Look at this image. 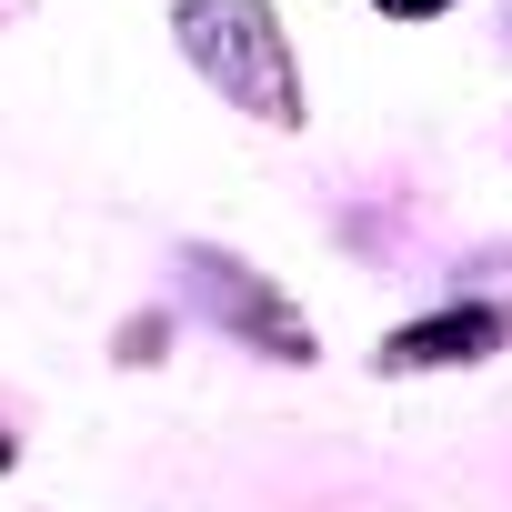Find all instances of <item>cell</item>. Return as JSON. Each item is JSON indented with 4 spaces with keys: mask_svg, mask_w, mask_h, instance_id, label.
<instances>
[{
    "mask_svg": "<svg viewBox=\"0 0 512 512\" xmlns=\"http://www.w3.org/2000/svg\"><path fill=\"white\" fill-rule=\"evenodd\" d=\"M482 342H492V322H482V312H442V322L402 332L382 362H392V372H412V362H462V352H482Z\"/></svg>",
    "mask_w": 512,
    "mask_h": 512,
    "instance_id": "cell-2",
    "label": "cell"
},
{
    "mask_svg": "<svg viewBox=\"0 0 512 512\" xmlns=\"http://www.w3.org/2000/svg\"><path fill=\"white\" fill-rule=\"evenodd\" d=\"M382 11H432V0H382Z\"/></svg>",
    "mask_w": 512,
    "mask_h": 512,
    "instance_id": "cell-3",
    "label": "cell"
},
{
    "mask_svg": "<svg viewBox=\"0 0 512 512\" xmlns=\"http://www.w3.org/2000/svg\"><path fill=\"white\" fill-rule=\"evenodd\" d=\"M191 31H201V51H211L221 91H241L262 121H292V71H282V31H272L262 0H201Z\"/></svg>",
    "mask_w": 512,
    "mask_h": 512,
    "instance_id": "cell-1",
    "label": "cell"
}]
</instances>
